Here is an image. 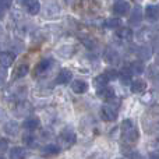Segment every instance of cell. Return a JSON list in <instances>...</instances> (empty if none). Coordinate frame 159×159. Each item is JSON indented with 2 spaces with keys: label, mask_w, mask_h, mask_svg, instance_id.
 Listing matches in <instances>:
<instances>
[{
  "label": "cell",
  "mask_w": 159,
  "mask_h": 159,
  "mask_svg": "<svg viewBox=\"0 0 159 159\" xmlns=\"http://www.w3.org/2000/svg\"><path fill=\"white\" fill-rule=\"evenodd\" d=\"M120 135H121V140L129 144H133V143H135V141H138L140 134H138V130L131 119H124V120L121 121Z\"/></svg>",
  "instance_id": "1"
},
{
  "label": "cell",
  "mask_w": 159,
  "mask_h": 159,
  "mask_svg": "<svg viewBox=\"0 0 159 159\" xmlns=\"http://www.w3.org/2000/svg\"><path fill=\"white\" fill-rule=\"evenodd\" d=\"M77 141V134L71 127H66V129L61 130V133L59 134V143L63 148H70L73 147Z\"/></svg>",
  "instance_id": "2"
},
{
  "label": "cell",
  "mask_w": 159,
  "mask_h": 159,
  "mask_svg": "<svg viewBox=\"0 0 159 159\" xmlns=\"http://www.w3.org/2000/svg\"><path fill=\"white\" fill-rule=\"evenodd\" d=\"M145 70V64L143 63V60H135L131 61L129 66H126L123 70H121L120 74L126 75V77H131V75H140L144 73Z\"/></svg>",
  "instance_id": "3"
},
{
  "label": "cell",
  "mask_w": 159,
  "mask_h": 159,
  "mask_svg": "<svg viewBox=\"0 0 159 159\" xmlns=\"http://www.w3.org/2000/svg\"><path fill=\"white\" fill-rule=\"evenodd\" d=\"M119 107L113 103H106L101 107V117L105 121H115L117 119Z\"/></svg>",
  "instance_id": "4"
},
{
  "label": "cell",
  "mask_w": 159,
  "mask_h": 159,
  "mask_svg": "<svg viewBox=\"0 0 159 159\" xmlns=\"http://www.w3.org/2000/svg\"><path fill=\"white\" fill-rule=\"evenodd\" d=\"M52 67H53V60H52V59H49V57H48V59H42V60L35 66L34 73H35L36 77H41V75L46 74V73L49 71Z\"/></svg>",
  "instance_id": "5"
},
{
  "label": "cell",
  "mask_w": 159,
  "mask_h": 159,
  "mask_svg": "<svg viewBox=\"0 0 159 159\" xmlns=\"http://www.w3.org/2000/svg\"><path fill=\"white\" fill-rule=\"evenodd\" d=\"M130 11V3L126 0H116V3L113 4V13L117 14L119 17L126 16Z\"/></svg>",
  "instance_id": "6"
},
{
  "label": "cell",
  "mask_w": 159,
  "mask_h": 159,
  "mask_svg": "<svg viewBox=\"0 0 159 159\" xmlns=\"http://www.w3.org/2000/svg\"><path fill=\"white\" fill-rule=\"evenodd\" d=\"M22 4H24L27 13L31 14V16H36L41 11V3H39V0H22Z\"/></svg>",
  "instance_id": "7"
},
{
  "label": "cell",
  "mask_w": 159,
  "mask_h": 159,
  "mask_svg": "<svg viewBox=\"0 0 159 159\" xmlns=\"http://www.w3.org/2000/svg\"><path fill=\"white\" fill-rule=\"evenodd\" d=\"M133 30L129 27H119V30L116 31V38L120 39L123 42H130L133 39Z\"/></svg>",
  "instance_id": "8"
},
{
  "label": "cell",
  "mask_w": 159,
  "mask_h": 159,
  "mask_svg": "<svg viewBox=\"0 0 159 159\" xmlns=\"http://www.w3.org/2000/svg\"><path fill=\"white\" fill-rule=\"evenodd\" d=\"M71 78H73V74L69 69H63L60 70V73L57 74L56 77V84L57 85H66L69 82H71Z\"/></svg>",
  "instance_id": "9"
},
{
  "label": "cell",
  "mask_w": 159,
  "mask_h": 159,
  "mask_svg": "<svg viewBox=\"0 0 159 159\" xmlns=\"http://www.w3.org/2000/svg\"><path fill=\"white\" fill-rule=\"evenodd\" d=\"M96 95H98L99 98H102V99L112 101V99L115 98V89H113L112 87H109V85H105V87L96 89Z\"/></svg>",
  "instance_id": "10"
},
{
  "label": "cell",
  "mask_w": 159,
  "mask_h": 159,
  "mask_svg": "<svg viewBox=\"0 0 159 159\" xmlns=\"http://www.w3.org/2000/svg\"><path fill=\"white\" fill-rule=\"evenodd\" d=\"M14 60H16V55H13L11 52H2L0 53V66L2 67H10L13 66Z\"/></svg>",
  "instance_id": "11"
},
{
  "label": "cell",
  "mask_w": 159,
  "mask_h": 159,
  "mask_svg": "<svg viewBox=\"0 0 159 159\" xmlns=\"http://www.w3.org/2000/svg\"><path fill=\"white\" fill-rule=\"evenodd\" d=\"M39 126H41V121H39L38 117H27L22 121V127L28 131H35V130L39 129Z\"/></svg>",
  "instance_id": "12"
},
{
  "label": "cell",
  "mask_w": 159,
  "mask_h": 159,
  "mask_svg": "<svg viewBox=\"0 0 159 159\" xmlns=\"http://www.w3.org/2000/svg\"><path fill=\"white\" fill-rule=\"evenodd\" d=\"M105 60L110 64H117L119 61H120V55H119L115 49L107 48V49L105 50Z\"/></svg>",
  "instance_id": "13"
},
{
  "label": "cell",
  "mask_w": 159,
  "mask_h": 159,
  "mask_svg": "<svg viewBox=\"0 0 159 159\" xmlns=\"http://www.w3.org/2000/svg\"><path fill=\"white\" fill-rule=\"evenodd\" d=\"M145 18L148 20V21H151V22L157 21V20L159 18V7H158V6H152V4L147 6V8H145Z\"/></svg>",
  "instance_id": "14"
},
{
  "label": "cell",
  "mask_w": 159,
  "mask_h": 159,
  "mask_svg": "<svg viewBox=\"0 0 159 159\" xmlns=\"http://www.w3.org/2000/svg\"><path fill=\"white\" fill-rule=\"evenodd\" d=\"M28 155L27 149L22 148V147H13L8 152V157L10 159H25Z\"/></svg>",
  "instance_id": "15"
},
{
  "label": "cell",
  "mask_w": 159,
  "mask_h": 159,
  "mask_svg": "<svg viewBox=\"0 0 159 159\" xmlns=\"http://www.w3.org/2000/svg\"><path fill=\"white\" fill-rule=\"evenodd\" d=\"M41 152L45 157H56V155L60 152V147H59L57 144H48V145H45L43 148L41 149Z\"/></svg>",
  "instance_id": "16"
},
{
  "label": "cell",
  "mask_w": 159,
  "mask_h": 159,
  "mask_svg": "<svg viewBox=\"0 0 159 159\" xmlns=\"http://www.w3.org/2000/svg\"><path fill=\"white\" fill-rule=\"evenodd\" d=\"M71 91L75 93H85L88 91V84L82 80H74L71 82Z\"/></svg>",
  "instance_id": "17"
},
{
  "label": "cell",
  "mask_w": 159,
  "mask_h": 159,
  "mask_svg": "<svg viewBox=\"0 0 159 159\" xmlns=\"http://www.w3.org/2000/svg\"><path fill=\"white\" fill-rule=\"evenodd\" d=\"M141 20H143V11H141V7L135 6V7L130 11L129 22L130 24H138V22H141Z\"/></svg>",
  "instance_id": "18"
},
{
  "label": "cell",
  "mask_w": 159,
  "mask_h": 159,
  "mask_svg": "<svg viewBox=\"0 0 159 159\" xmlns=\"http://www.w3.org/2000/svg\"><path fill=\"white\" fill-rule=\"evenodd\" d=\"M131 92L133 93H143L144 91L147 89V81H144V80H135V81L131 82Z\"/></svg>",
  "instance_id": "19"
},
{
  "label": "cell",
  "mask_w": 159,
  "mask_h": 159,
  "mask_svg": "<svg viewBox=\"0 0 159 159\" xmlns=\"http://www.w3.org/2000/svg\"><path fill=\"white\" fill-rule=\"evenodd\" d=\"M18 129H20V126H18V123L17 121H14V120H11V121H7V123L4 124V133L7 135H17L18 134Z\"/></svg>",
  "instance_id": "20"
},
{
  "label": "cell",
  "mask_w": 159,
  "mask_h": 159,
  "mask_svg": "<svg viewBox=\"0 0 159 159\" xmlns=\"http://www.w3.org/2000/svg\"><path fill=\"white\" fill-rule=\"evenodd\" d=\"M107 84H109V78H107V75L105 74V73L96 75V77L93 78V87H95L96 89H99V88L105 87V85H107Z\"/></svg>",
  "instance_id": "21"
},
{
  "label": "cell",
  "mask_w": 159,
  "mask_h": 159,
  "mask_svg": "<svg viewBox=\"0 0 159 159\" xmlns=\"http://www.w3.org/2000/svg\"><path fill=\"white\" fill-rule=\"evenodd\" d=\"M28 71H30V66L28 64H20L18 69L16 70V74H14V80H18V78H22L25 77V75L28 74Z\"/></svg>",
  "instance_id": "22"
},
{
  "label": "cell",
  "mask_w": 159,
  "mask_h": 159,
  "mask_svg": "<svg viewBox=\"0 0 159 159\" xmlns=\"http://www.w3.org/2000/svg\"><path fill=\"white\" fill-rule=\"evenodd\" d=\"M121 25V20L120 18H107L105 21V27L109 28V30H115V28H119Z\"/></svg>",
  "instance_id": "23"
},
{
  "label": "cell",
  "mask_w": 159,
  "mask_h": 159,
  "mask_svg": "<svg viewBox=\"0 0 159 159\" xmlns=\"http://www.w3.org/2000/svg\"><path fill=\"white\" fill-rule=\"evenodd\" d=\"M22 140H24L25 145L31 147V148H35V147L38 145V143H36V138L34 137V135H31V134H25Z\"/></svg>",
  "instance_id": "24"
},
{
  "label": "cell",
  "mask_w": 159,
  "mask_h": 159,
  "mask_svg": "<svg viewBox=\"0 0 159 159\" xmlns=\"http://www.w3.org/2000/svg\"><path fill=\"white\" fill-rule=\"evenodd\" d=\"M152 55L151 49L149 48H141L140 50H138V56H140L141 60H147V59H149Z\"/></svg>",
  "instance_id": "25"
},
{
  "label": "cell",
  "mask_w": 159,
  "mask_h": 159,
  "mask_svg": "<svg viewBox=\"0 0 159 159\" xmlns=\"http://www.w3.org/2000/svg\"><path fill=\"white\" fill-rule=\"evenodd\" d=\"M10 6V0H0V18H3Z\"/></svg>",
  "instance_id": "26"
},
{
  "label": "cell",
  "mask_w": 159,
  "mask_h": 159,
  "mask_svg": "<svg viewBox=\"0 0 159 159\" xmlns=\"http://www.w3.org/2000/svg\"><path fill=\"white\" fill-rule=\"evenodd\" d=\"M8 149V141L4 138H0V154H4Z\"/></svg>",
  "instance_id": "27"
},
{
  "label": "cell",
  "mask_w": 159,
  "mask_h": 159,
  "mask_svg": "<svg viewBox=\"0 0 159 159\" xmlns=\"http://www.w3.org/2000/svg\"><path fill=\"white\" fill-rule=\"evenodd\" d=\"M6 78H7V70L6 67H0V87L6 82Z\"/></svg>",
  "instance_id": "28"
},
{
  "label": "cell",
  "mask_w": 159,
  "mask_h": 159,
  "mask_svg": "<svg viewBox=\"0 0 159 159\" xmlns=\"http://www.w3.org/2000/svg\"><path fill=\"white\" fill-rule=\"evenodd\" d=\"M148 159H159V152H158V151H152V152H149Z\"/></svg>",
  "instance_id": "29"
},
{
  "label": "cell",
  "mask_w": 159,
  "mask_h": 159,
  "mask_svg": "<svg viewBox=\"0 0 159 159\" xmlns=\"http://www.w3.org/2000/svg\"><path fill=\"white\" fill-rule=\"evenodd\" d=\"M152 78V81H154V84H155V87L159 89V74H155L154 77H151Z\"/></svg>",
  "instance_id": "30"
},
{
  "label": "cell",
  "mask_w": 159,
  "mask_h": 159,
  "mask_svg": "<svg viewBox=\"0 0 159 159\" xmlns=\"http://www.w3.org/2000/svg\"><path fill=\"white\" fill-rule=\"evenodd\" d=\"M155 63H157V64H158V66H159V53H158V55H157V57H155Z\"/></svg>",
  "instance_id": "31"
},
{
  "label": "cell",
  "mask_w": 159,
  "mask_h": 159,
  "mask_svg": "<svg viewBox=\"0 0 159 159\" xmlns=\"http://www.w3.org/2000/svg\"><path fill=\"white\" fill-rule=\"evenodd\" d=\"M0 159H4V157H2V154H0Z\"/></svg>",
  "instance_id": "32"
},
{
  "label": "cell",
  "mask_w": 159,
  "mask_h": 159,
  "mask_svg": "<svg viewBox=\"0 0 159 159\" xmlns=\"http://www.w3.org/2000/svg\"><path fill=\"white\" fill-rule=\"evenodd\" d=\"M134 2H137V3H138V2H141V0H134Z\"/></svg>",
  "instance_id": "33"
},
{
  "label": "cell",
  "mask_w": 159,
  "mask_h": 159,
  "mask_svg": "<svg viewBox=\"0 0 159 159\" xmlns=\"http://www.w3.org/2000/svg\"><path fill=\"white\" fill-rule=\"evenodd\" d=\"M116 159H124V158H116Z\"/></svg>",
  "instance_id": "34"
},
{
  "label": "cell",
  "mask_w": 159,
  "mask_h": 159,
  "mask_svg": "<svg viewBox=\"0 0 159 159\" xmlns=\"http://www.w3.org/2000/svg\"><path fill=\"white\" fill-rule=\"evenodd\" d=\"M66 2H67V3H69V2H70V0H66Z\"/></svg>",
  "instance_id": "35"
},
{
  "label": "cell",
  "mask_w": 159,
  "mask_h": 159,
  "mask_svg": "<svg viewBox=\"0 0 159 159\" xmlns=\"http://www.w3.org/2000/svg\"><path fill=\"white\" fill-rule=\"evenodd\" d=\"M0 31H2V27H0Z\"/></svg>",
  "instance_id": "36"
}]
</instances>
